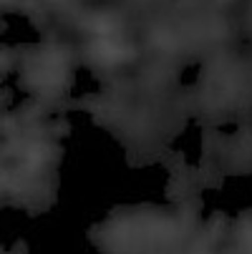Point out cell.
Segmentation results:
<instances>
[{
  "instance_id": "6da1fadb",
  "label": "cell",
  "mask_w": 252,
  "mask_h": 254,
  "mask_svg": "<svg viewBox=\"0 0 252 254\" xmlns=\"http://www.w3.org/2000/svg\"><path fill=\"white\" fill-rule=\"evenodd\" d=\"M96 56L101 61H106V63H116V61H124L129 53L121 46L111 43V41H101V43H96Z\"/></svg>"
}]
</instances>
